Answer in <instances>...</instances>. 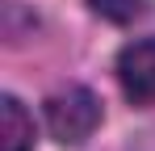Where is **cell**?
Instances as JSON below:
<instances>
[{
	"mask_svg": "<svg viewBox=\"0 0 155 151\" xmlns=\"http://www.w3.org/2000/svg\"><path fill=\"white\" fill-rule=\"evenodd\" d=\"M46 126H51V134L63 143V147H80V143H88L92 134H97V126H101V101L92 97L88 88H59L51 101H46Z\"/></svg>",
	"mask_w": 155,
	"mask_h": 151,
	"instance_id": "cell-1",
	"label": "cell"
},
{
	"mask_svg": "<svg viewBox=\"0 0 155 151\" xmlns=\"http://www.w3.org/2000/svg\"><path fill=\"white\" fill-rule=\"evenodd\" d=\"M117 84L134 105L155 101V38H138L117 55Z\"/></svg>",
	"mask_w": 155,
	"mask_h": 151,
	"instance_id": "cell-2",
	"label": "cell"
},
{
	"mask_svg": "<svg viewBox=\"0 0 155 151\" xmlns=\"http://www.w3.org/2000/svg\"><path fill=\"white\" fill-rule=\"evenodd\" d=\"M0 151H34V118L13 92L0 97Z\"/></svg>",
	"mask_w": 155,
	"mask_h": 151,
	"instance_id": "cell-3",
	"label": "cell"
},
{
	"mask_svg": "<svg viewBox=\"0 0 155 151\" xmlns=\"http://www.w3.org/2000/svg\"><path fill=\"white\" fill-rule=\"evenodd\" d=\"M88 4H92V13H101L109 21H134L147 13V0H88Z\"/></svg>",
	"mask_w": 155,
	"mask_h": 151,
	"instance_id": "cell-4",
	"label": "cell"
}]
</instances>
